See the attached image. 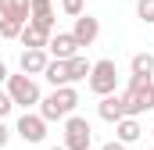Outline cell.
<instances>
[{
    "mask_svg": "<svg viewBox=\"0 0 154 150\" xmlns=\"http://www.w3.org/2000/svg\"><path fill=\"white\" fill-rule=\"evenodd\" d=\"M125 100V114H140L154 111V75H129V89L122 93Z\"/></svg>",
    "mask_w": 154,
    "mask_h": 150,
    "instance_id": "2",
    "label": "cell"
},
{
    "mask_svg": "<svg viewBox=\"0 0 154 150\" xmlns=\"http://www.w3.org/2000/svg\"><path fill=\"white\" fill-rule=\"evenodd\" d=\"M97 114H100L104 122H111V125H115L118 118H125V100H122V93H104L100 104H97Z\"/></svg>",
    "mask_w": 154,
    "mask_h": 150,
    "instance_id": "11",
    "label": "cell"
},
{
    "mask_svg": "<svg viewBox=\"0 0 154 150\" xmlns=\"http://www.w3.org/2000/svg\"><path fill=\"white\" fill-rule=\"evenodd\" d=\"M47 61H50V54H47L43 46H25V50L18 54V72H25V75H43Z\"/></svg>",
    "mask_w": 154,
    "mask_h": 150,
    "instance_id": "9",
    "label": "cell"
},
{
    "mask_svg": "<svg viewBox=\"0 0 154 150\" xmlns=\"http://www.w3.org/2000/svg\"><path fill=\"white\" fill-rule=\"evenodd\" d=\"M43 79H47L50 86H72V79H68V61L50 57V61H47V68H43Z\"/></svg>",
    "mask_w": 154,
    "mask_h": 150,
    "instance_id": "12",
    "label": "cell"
},
{
    "mask_svg": "<svg viewBox=\"0 0 154 150\" xmlns=\"http://www.w3.org/2000/svg\"><path fill=\"white\" fill-rule=\"evenodd\" d=\"M115 140H118V143H125V147L143 140V125H140L136 114H125V118H118V122H115Z\"/></svg>",
    "mask_w": 154,
    "mask_h": 150,
    "instance_id": "10",
    "label": "cell"
},
{
    "mask_svg": "<svg viewBox=\"0 0 154 150\" xmlns=\"http://www.w3.org/2000/svg\"><path fill=\"white\" fill-rule=\"evenodd\" d=\"M93 143V129H90V122L82 118V114H68L65 118V147L68 150H90Z\"/></svg>",
    "mask_w": 154,
    "mask_h": 150,
    "instance_id": "5",
    "label": "cell"
},
{
    "mask_svg": "<svg viewBox=\"0 0 154 150\" xmlns=\"http://www.w3.org/2000/svg\"><path fill=\"white\" fill-rule=\"evenodd\" d=\"M136 14L143 22H154V0H136Z\"/></svg>",
    "mask_w": 154,
    "mask_h": 150,
    "instance_id": "20",
    "label": "cell"
},
{
    "mask_svg": "<svg viewBox=\"0 0 154 150\" xmlns=\"http://www.w3.org/2000/svg\"><path fill=\"white\" fill-rule=\"evenodd\" d=\"M4 4H7V0H0V14H4Z\"/></svg>",
    "mask_w": 154,
    "mask_h": 150,
    "instance_id": "27",
    "label": "cell"
},
{
    "mask_svg": "<svg viewBox=\"0 0 154 150\" xmlns=\"http://www.w3.org/2000/svg\"><path fill=\"white\" fill-rule=\"evenodd\" d=\"M90 68H93V61H86L82 54L68 57V79H72V82H82V79L90 75Z\"/></svg>",
    "mask_w": 154,
    "mask_h": 150,
    "instance_id": "14",
    "label": "cell"
},
{
    "mask_svg": "<svg viewBox=\"0 0 154 150\" xmlns=\"http://www.w3.org/2000/svg\"><path fill=\"white\" fill-rule=\"evenodd\" d=\"M47 150H68V147H65V143H61V147H47Z\"/></svg>",
    "mask_w": 154,
    "mask_h": 150,
    "instance_id": "26",
    "label": "cell"
},
{
    "mask_svg": "<svg viewBox=\"0 0 154 150\" xmlns=\"http://www.w3.org/2000/svg\"><path fill=\"white\" fill-rule=\"evenodd\" d=\"M86 86H90V93H97V97H104V93H115L118 86V68L111 57H100V61H93V68L86 75Z\"/></svg>",
    "mask_w": 154,
    "mask_h": 150,
    "instance_id": "4",
    "label": "cell"
},
{
    "mask_svg": "<svg viewBox=\"0 0 154 150\" xmlns=\"http://www.w3.org/2000/svg\"><path fill=\"white\" fill-rule=\"evenodd\" d=\"M14 136H22L25 143H43L47 140V118L39 111H25L14 122Z\"/></svg>",
    "mask_w": 154,
    "mask_h": 150,
    "instance_id": "6",
    "label": "cell"
},
{
    "mask_svg": "<svg viewBox=\"0 0 154 150\" xmlns=\"http://www.w3.org/2000/svg\"><path fill=\"white\" fill-rule=\"evenodd\" d=\"M54 14V0H29V18H47Z\"/></svg>",
    "mask_w": 154,
    "mask_h": 150,
    "instance_id": "17",
    "label": "cell"
},
{
    "mask_svg": "<svg viewBox=\"0 0 154 150\" xmlns=\"http://www.w3.org/2000/svg\"><path fill=\"white\" fill-rule=\"evenodd\" d=\"M72 36H75L79 46H93L97 43V36H100V22L93 18V14H75V25H72Z\"/></svg>",
    "mask_w": 154,
    "mask_h": 150,
    "instance_id": "7",
    "label": "cell"
},
{
    "mask_svg": "<svg viewBox=\"0 0 154 150\" xmlns=\"http://www.w3.org/2000/svg\"><path fill=\"white\" fill-rule=\"evenodd\" d=\"M0 18H14V22H29V0H7Z\"/></svg>",
    "mask_w": 154,
    "mask_h": 150,
    "instance_id": "15",
    "label": "cell"
},
{
    "mask_svg": "<svg viewBox=\"0 0 154 150\" xmlns=\"http://www.w3.org/2000/svg\"><path fill=\"white\" fill-rule=\"evenodd\" d=\"M82 7H86V0H61V11H65V14H72V18L82 14Z\"/></svg>",
    "mask_w": 154,
    "mask_h": 150,
    "instance_id": "21",
    "label": "cell"
},
{
    "mask_svg": "<svg viewBox=\"0 0 154 150\" xmlns=\"http://www.w3.org/2000/svg\"><path fill=\"white\" fill-rule=\"evenodd\" d=\"M11 132H14V129H7V122L0 118V150H4L7 143H11Z\"/></svg>",
    "mask_w": 154,
    "mask_h": 150,
    "instance_id": "23",
    "label": "cell"
},
{
    "mask_svg": "<svg viewBox=\"0 0 154 150\" xmlns=\"http://www.w3.org/2000/svg\"><path fill=\"white\" fill-rule=\"evenodd\" d=\"M7 93H11V100H14V107H32V104H39V86H36V79L32 75H25V72H18V75H7Z\"/></svg>",
    "mask_w": 154,
    "mask_h": 150,
    "instance_id": "3",
    "label": "cell"
},
{
    "mask_svg": "<svg viewBox=\"0 0 154 150\" xmlns=\"http://www.w3.org/2000/svg\"><path fill=\"white\" fill-rule=\"evenodd\" d=\"M18 39H22V46H43V50H47V32H39V29H32V25H29V22H25V25H22V32H18Z\"/></svg>",
    "mask_w": 154,
    "mask_h": 150,
    "instance_id": "13",
    "label": "cell"
},
{
    "mask_svg": "<svg viewBox=\"0 0 154 150\" xmlns=\"http://www.w3.org/2000/svg\"><path fill=\"white\" fill-rule=\"evenodd\" d=\"M100 150H125V143H118V140H111V143H104Z\"/></svg>",
    "mask_w": 154,
    "mask_h": 150,
    "instance_id": "24",
    "label": "cell"
},
{
    "mask_svg": "<svg viewBox=\"0 0 154 150\" xmlns=\"http://www.w3.org/2000/svg\"><path fill=\"white\" fill-rule=\"evenodd\" d=\"M11 107H14L11 93H7V89H0V118H7V114H11Z\"/></svg>",
    "mask_w": 154,
    "mask_h": 150,
    "instance_id": "22",
    "label": "cell"
},
{
    "mask_svg": "<svg viewBox=\"0 0 154 150\" xmlns=\"http://www.w3.org/2000/svg\"><path fill=\"white\" fill-rule=\"evenodd\" d=\"M129 68H133V75H154V54H133Z\"/></svg>",
    "mask_w": 154,
    "mask_h": 150,
    "instance_id": "16",
    "label": "cell"
},
{
    "mask_svg": "<svg viewBox=\"0 0 154 150\" xmlns=\"http://www.w3.org/2000/svg\"><path fill=\"white\" fill-rule=\"evenodd\" d=\"M75 107H79V93L72 86H54V93L39 97V114L47 118V125L50 122H65Z\"/></svg>",
    "mask_w": 154,
    "mask_h": 150,
    "instance_id": "1",
    "label": "cell"
},
{
    "mask_svg": "<svg viewBox=\"0 0 154 150\" xmlns=\"http://www.w3.org/2000/svg\"><path fill=\"white\" fill-rule=\"evenodd\" d=\"M29 25H32V29H39V32H47V36H50L57 22H54V14H47V18H29Z\"/></svg>",
    "mask_w": 154,
    "mask_h": 150,
    "instance_id": "19",
    "label": "cell"
},
{
    "mask_svg": "<svg viewBox=\"0 0 154 150\" xmlns=\"http://www.w3.org/2000/svg\"><path fill=\"white\" fill-rule=\"evenodd\" d=\"M47 54L57 57V61H68V57L79 54V43H75L72 32H50V39H47Z\"/></svg>",
    "mask_w": 154,
    "mask_h": 150,
    "instance_id": "8",
    "label": "cell"
},
{
    "mask_svg": "<svg viewBox=\"0 0 154 150\" xmlns=\"http://www.w3.org/2000/svg\"><path fill=\"white\" fill-rule=\"evenodd\" d=\"M7 75H11V72H7V64H4V61H0V86H4V82H7Z\"/></svg>",
    "mask_w": 154,
    "mask_h": 150,
    "instance_id": "25",
    "label": "cell"
},
{
    "mask_svg": "<svg viewBox=\"0 0 154 150\" xmlns=\"http://www.w3.org/2000/svg\"><path fill=\"white\" fill-rule=\"evenodd\" d=\"M22 25H25V22H14V18H0V36H4V39H18Z\"/></svg>",
    "mask_w": 154,
    "mask_h": 150,
    "instance_id": "18",
    "label": "cell"
}]
</instances>
